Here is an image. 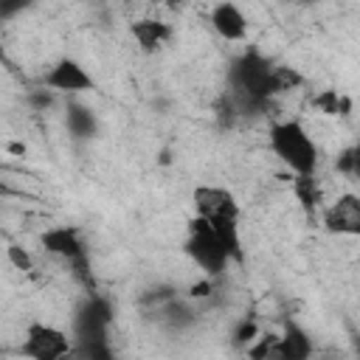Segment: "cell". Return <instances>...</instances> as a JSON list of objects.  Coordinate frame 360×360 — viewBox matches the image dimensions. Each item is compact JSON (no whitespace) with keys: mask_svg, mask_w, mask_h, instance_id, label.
Returning a JSON list of instances; mask_svg holds the SVG:
<instances>
[{"mask_svg":"<svg viewBox=\"0 0 360 360\" xmlns=\"http://www.w3.org/2000/svg\"><path fill=\"white\" fill-rule=\"evenodd\" d=\"M0 59H3V48H0Z\"/></svg>","mask_w":360,"mask_h":360,"instance_id":"obj_21","label":"cell"},{"mask_svg":"<svg viewBox=\"0 0 360 360\" xmlns=\"http://www.w3.org/2000/svg\"><path fill=\"white\" fill-rule=\"evenodd\" d=\"M338 169H340V172H346V174H357V149H354V146H352V149H346V152L340 155Z\"/></svg>","mask_w":360,"mask_h":360,"instance_id":"obj_17","label":"cell"},{"mask_svg":"<svg viewBox=\"0 0 360 360\" xmlns=\"http://www.w3.org/2000/svg\"><path fill=\"white\" fill-rule=\"evenodd\" d=\"M183 250H186V256H188L208 278H211V276H219V273L228 267V262H231L228 250L219 245V239L214 236V231L208 228V222L200 219V217H194V219L188 222V233H186Z\"/></svg>","mask_w":360,"mask_h":360,"instance_id":"obj_3","label":"cell"},{"mask_svg":"<svg viewBox=\"0 0 360 360\" xmlns=\"http://www.w3.org/2000/svg\"><path fill=\"white\" fill-rule=\"evenodd\" d=\"M56 360H70V354H68V357H56Z\"/></svg>","mask_w":360,"mask_h":360,"instance_id":"obj_20","label":"cell"},{"mask_svg":"<svg viewBox=\"0 0 360 360\" xmlns=\"http://www.w3.org/2000/svg\"><path fill=\"white\" fill-rule=\"evenodd\" d=\"M267 360H312V338L295 321L284 323V332L273 338Z\"/></svg>","mask_w":360,"mask_h":360,"instance_id":"obj_8","label":"cell"},{"mask_svg":"<svg viewBox=\"0 0 360 360\" xmlns=\"http://www.w3.org/2000/svg\"><path fill=\"white\" fill-rule=\"evenodd\" d=\"M256 335H259V329H256V323H248V321H245V323L239 326V332H236V343H239V346H245V343L250 346Z\"/></svg>","mask_w":360,"mask_h":360,"instance_id":"obj_19","label":"cell"},{"mask_svg":"<svg viewBox=\"0 0 360 360\" xmlns=\"http://www.w3.org/2000/svg\"><path fill=\"white\" fill-rule=\"evenodd\" d=\"M292 194L298 197V202L304 205L307 214H312L321 202V188H318V180L315 174H304V177H295L292 180Z\"/></svg>","mask_w":360,"mask_h":360,"instance_id":"obj_15","label":"cell"},{"mask_svg":"<svg viewBox=\"0 0 360 360\" xmlns=\"http://www.w3.org/2000/svg\"><path fill=\"white\" fill-rule=\"evenodd\" d=\"M233 87L250 104H264L276 90V65L259 51H245L233 62Z\"/></svg>","mask_w":360,"mask_h":360,"instance_id":"obj_2","label":"cell"},{"mask_svg":"<svg viewBox=\"0 0 360 360\" xmlns=\"http://www.w3.org/2000/svg\"><path fill=\"white\" fill-rule=\"evenodd\" d=\"M70 360H115V357L107 338H84V340H73Z\"/></svg>","mask_w":360,"mask_h":360,"instance_id":"obj_14","label":"cell"},{"mask_svg":"<svg viewBox=\"0 0 360 360\" xmlns=\"http://www.w3.org/2000/svg\"><path fill=\"white\" fill-rule=\"evenodd\" d=\"M65 121H68V129H70L76 138H90V135H96V129H98V121H96L93 110L84 107V104H68Z\"/></svg>","mask_w":360,"mask_h":360,"instance_id":"obj_13","label":"cell"},{"mask_svg":"<svg viewBox=\"0 0 360 360\" xmlns=\"http://www.w3.org/2000/svg\"><path fill=\"white\" fill-rule=\"evenodd\" d=\"M321 112H326V115H338L340 110H346L349 107V101L346 98H340L335 90H326V93H321V96H315V101H312Z\"/></svg>","mask_w":360,"mask_h":360,"instance_id":"obj_16","label":"cell"},{"mask_svg":"<svg viewBox=\"0 0 360 360\" xmlns=\"http://www.w3.org/2000/svg\"><path fill=\"white\" fill-rule=\"evenodd\" d=\"M73 352V338L51 323H28L25 338L20 343V354L28 360H56V357H68Z\"/></svg>","mask_w":360,"mask_h":360,"instance_id":"obj_4","label":"cell"},{"mask_svg":"<svg viewBox=\"0 0 360 360\" xmlns=\"http://www.w3.org/2000/svg\"><path fill=\"white\" fill-rule=\"evenodd\" d=\"M110 321H112V309L107 304V298H87L76 318H73V340H84V338H107V329H110Z\"/></svg>","mask_w":360,"mask_h":360,"instance_id":"obj_6","label":"cell"},{"mask_svg":"<svg viewBox=\"0 0 360 360\" xmlns=\"http://www.w3.org/2000/svg\"><path fill=\"white\" fill-rule=\"evenodd\" d=\"M8 259H11V264H14L17 270H31V256H28L22 248L11 245V248H8Z\"/></svg>","mask_w":360,"mask_h":360,"instance_id":"obj_18","label":"cell"},{"mask_svg":"<svg viewBox=\"0 0 360 360\" xmlns=\"http://www.w3.org/2000/svg\"><path fill=\"white\" fill-rule=\"evenodd\" d=\"M270 149L273 155L295 174H315L318 166V146L312 141V135L307 132V127L295 118L290 121H276L270 127Z\"/></svg>","mask_w":360,"mask_h":360,"instance_id":"obj_1","label":"cell"},{"mask_svg":"<svg viewBox=\"0 0 360 360\" xmlns=\"http://www.w3.org/2000/svg\"><path fill=\"white\" fill-rule=\"evenodd\" d=\"M45 87L59 90V93H84L93 90V76L84 70V65H79L76 59H59L45 76H42Z\"/></svg>","mask_w":360,"mask_h":360,"instance_id":"obj_9","label":"cell"},{"mask_svg":"<svg viewBox=\"0 0 360 360\" xmlns=\"http://www.w3.org/2000/svg\"><path fill=\"white\" fill-rule=\"evenodd\" d=\"M129 31H132L135 42L141 45V51H146V53L158 51L172 37V25L169 22H160V20H138V22H132Z\"/></svg>","mask_w":360,"mask_h":360,"instance_id":"obj_12","label":"cell"},{"mask_svg":"<svg viewBox=\"0 0 360 360\" xmlns=\"http://www.w3.org/2000/svg\"><path fill=\"white\" fill-rule=\"evenodd\" d=\"M42 248L65 262H73V264H84V242L79 236L76 228L70 225H59V228H51L42 233Z\"/></svg>","mask_w":360,"mask_h":360,"instance_id":"obj_10","label":"cell"},{"mask_svg":"<svg viewBox=\"0 0 360 360\" xmlns=\"http://www.w3.org/2000/svg\"><path fill=\"white\" fill-rule=\"evenodd\" d=\"M323 228L338 236H357L360 233V197L340 194L329 208H323Z\"/></svg>","mask_w":360,"mask_h":360,"instance_id":"obj_7","label":"cell"},{"mask_svg":"<svg viewBox=\"0 0 360 360\" xmlns=\"http://www.w3.org/2000/svg\"><path fill=\"white\" fill-rule=\"evenodd\" d=\"M211 28L225 42H242L248 37V20L236 3H217L211 8Z\"/></svg>","mask_w":360,"mask_h":360,"instance_id":"obj_11","label":"cell"},{"mask_svg":"<svg viewBox=\"0 0 360 360\" xmlns=\"http://www.w3.org/2000/svg\"><path fill=\"white\" fill-rule=\"evenodd\" d=\"M194 217L200 219H239V202L236 197L222 186H197L191 194Z\"/></svg>","mask_w":360,"mask_h":360,"instance_id":"obj_5","label":"cell"}]
</instances>
